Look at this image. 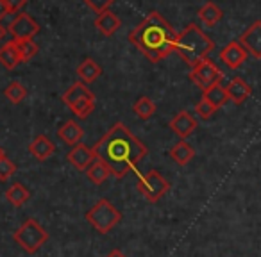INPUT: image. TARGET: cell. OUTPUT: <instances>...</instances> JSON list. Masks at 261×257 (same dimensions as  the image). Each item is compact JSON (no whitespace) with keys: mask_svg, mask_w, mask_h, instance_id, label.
<instances>
[{"mask_svg":"<svg viewBox=\"0 0 261 257\" xmlns=\"http://www.w3.org/2000/svg\"><path fill=\"white\" fill-rule=\"evenodd\" d=\"M91 149L95 157L104 161L116 179H123L129 172L136 170L149 154L145 143L136 138L122 122H116Z\"/></svg>","mask_w":261,"mask_h":257,"instance_id":"cell-1","label":"cell"},{"mask_svg":"<svg viewBox=\"0 0 261 257\" xmlns=\"http://www.w3.org/2000/svg\"><path fill=\"white\" fill-rule=\"evenodd\" d=\"M129 41L150 63H160L170 52L175 50L177 33L160 13L152 11L147 15V18L140 25L130 31Z\"/></svg>","mask_w":261,"mask_h":257,"instance_id":"cell-2","label":"cell"},{"mask_svg":"<svg viewBox=\"0 0 261 257\" xmlns=\"http://www.w3.org/2000/svg\"><path fill=\"white\" fill-rule=\"evenodd\" d=\"M215 48V43L202 29H199V25L190 23L182 33L177 34V41H175V50L185 63H188L190 66L199 65L200 61L207 59L210 52Z\"/></svg>","mask_w":261,"mask_h":257,"instance_id":"cell-3","label":"cell"},{"mask_svg":"<svg viewBox=\"0 0 261 257\" xmlns=\"http://www.w3.org/2000/svg\"><path fill=\"white\" fill-rule=\"evenodd\" d=\"M13 239L15 243H18L23 252L36 253L48 241V232L36 218H27L18 227V231L13 234Z\"/></svg>","mask_w":261,"mask_h":257,"instance_id":"cell-4","label":"cell"},{"mask_svg":"<svg viewBox=\"0 0 261 257\" xmlns=\"http://www.w3.org/2000/svg\"><path fill=\"white\" fill-rule=\"evenodd\" d=\"M63 104L70 107V111L79 120H86L95 109V95L84 82H75L63 93Z\"/></svg>","mask_w":261,"mask_h":257,"instance_id":"cell-5","label":"cell"},{"mask_svg":"<svg viewBox=\"0 0 261 257\" xmlns=\"http://www.w3.org/2000/svg\"><path fill=\"white\" fill-rule=\"evenodd\" d=\"M86 221L98 232V234H108L111 232L122 220V213L109 202L108 198H100L86 214Z\"/></svg>","mask_w":261,"mask_h":257,"instance_id":"cell-6","label":"cell"},{"mask_svg":"<svg viewBox=\"0 0 261 257\" xmlns=\"http://www.w3.org/2000/svg\"><path fill=\"white\" fill-rule=\"evenodd\" d=\"M138 191L149 200L150 204H156L161 200L170 189V182L163 177L158 170H149L147 174H138Z\"/></svg>","mask_w":261,"mask_h":257,"instance_id":"cell-7","label":"cell"},{"mask_svg":"<svg viewBox=\"0 0 261 257\" xmlns=\"http://www.w3.org/2000/svg\"><path fill=\"white\" fill-rule=\"evenodd\" d=\"M224 79V73L220 72L215 63H211L210 59H204L199 65H195L190 72V80L195 84L199 90L206 91L215 84H220V80Z\"/></svg>","mask_w":261,"mask_h":257,"instance_id":"cell-8","label":"cell"},{"mask_svg":"<svg viewBox=\"0 0 261 257\" xmlns=\"http://www.w3.org/2000/svg\"><path fill=\"white\" fill-rule=\"evenodd\" d=\"M8 29L15 41L33 40V38L40 33V25L36 23V20L27 15V13H18V16L9 23Z\"/></svg>","mask_w":261,"mask_h":257,"instance_id":"cell-9","label":"cell"},{"mask_svg":"<svg viewBox=\"0 0 261 257\" xmlns=\"http://www.w3.org/2000/svg\"><path fill=\"white\" fill-rule=\"evenodd\" d=\"M240 43L250 55L261 59V20L254 22L249 29H245V33L240 36Z\"/></svg>","mask_w":261,"mask_h":257,"instance_id":"cell-10","label":"cell"},{"mask_svg":"<svg viewBox=\"0 0 261 257\" xmlns=\"http://www.w3.org/2000/svg\"><path fill=\"white\" fill-rule=\"evenodd\" d=\"M247 55H249V52L242 47V43H240V41H231V43L225 45V47L222 48V52H220L222 63H224V65L227 66V68H231V70H238L240 66L245 63Z\"/></svg>","mask_w":261,"mask_h":257,"instance_id":"cell-11","label":"cell"},{"mask_svg":"<svg viewBox=\"0 0 261 257\" xmlns=\"http://www.w3.org/2000/svg\"><path fill=\"white\" fill-rule=\"evenodd\" d=\"M66 159H68V163L72 164V166H75L77 170L86 172L88 168H90V164L93 163L97 157H95L93 149L79 143V145H75L68 154H66Z\"/></svg>","mask_w":261,"mask_h":257,"instance_id":"cell-12","label":"cell"},{"mask_svg":"<svg viewBox=\"0 0 261 257\" xmlns=\"http://www.w3.org/2000/svg\"><path fill=\"white\" fill-rule=\"evenodd\" d=\"M170 129L179 136L181 139H186L188 136L193 134V131L197 129V120L190 115L188 111H181L172 118Z\"/></svg>","mask_w":261,"mask_h":257,"instance_id":"cell-13","label":"cell"},{"mask_svg":"<svg viewBox=\"0 0 261 257\" xmlns=\"http://www.w3.org/2000/svg\"><path fill=\"white\" fill-rule=\"evenodd\" d=\"M225 91H227L229 100L234 102V104H238V105L243 104V102L250 97V93H252L250 86L242 79V77H234V79L229 80V84L225 86Z\"/></svg>","mask_w":261,"mask_h":257,"instance_id":"cell-14","label":"cell"},{"mask_svg":"<svg viewBox=\"0 0 261 257\" xmlns=\"http://www.w3.org/2000/svg\"><path fill=\"white\" fill-rule=\"evenodd\" d=\"M29 152L36 157L38 161H47L52 154L56 152L54 143L50 141V138H47L45 134H40L33 139V143L29 145Z\"/></svg>","mask_w":261,"mask_h":257,"instance_id":"cell-15","label":"cell"},{"mask_svg":"<svg viewBox=\"0 0 261 257\" xmlns=\"http://www.w3.org/2000/svg\"><path fill=\"white\" fill-rule=\"evenodd\" d=\"M59 138L70 147H75L83 139V127L75 122V120H66L61 127H59Z\"/></svg>","mask_w":261,"mask_h":257,"instance_id":"cell-16","label":"cell"},{"mask_svg":"<svg viewBox=\"0 0 261 257\" xmlns=\"http://www.w3.org/2000/svg\"><path fill=\"white\" fill-rule=\"evenodd\" d=\"M120 25H122V22H120V18L111 9L100 13V15L97 16V20H95V27H97L104 36H113V34L120 29Z\"/></svg>","mask_w":261,"mask_h":257,"instance_id":"cell-17","label":"cell"},{"mask_svg":"<svg viewBox=\"0 0 261 257\" xmlns=\"http://www.w3.org/2000/svg\"><path fill=\"white\" fill-rule=\"evenodd\" d=\"M6 200H8L13 207H22L31 200V191L22 182H13V184L6 189Z\"/></svg>","mask_w":261,"mask_h":257,"instance_id":"cell-18","label":"cell"},{"mask_svg":"<svg viewBox=\"0 0 261 257\" xmlns=\"http://www.w3.org/2000/svg\"><path fill=\"white\" fill-rule=\"evenodd\" d=\"M100 75H102L100 65H97V63L90 58H86L79 66H77V77H79L81 82H84V84L95 82Z\"/></svg>","mask_w":261,"mask_h":257,"instance_id":"cell-19","label":"cell"},{"mask_svg":"<svg viewBox=\"0 0 261 257\" xmlns=\"http://www.w3.org/2000/svg\"><path fill=\"white\" fill-rule=\"evenodd\" d=\"M170 157L179 164V166H186L188 163H192V159L195 157V150L190 143H186L185 139H181L179 143H175L170 149Z\"/></svg>","mask_w":261,"mask_h":257,"instance_id":"cell-20","label":"cell"},{"mask_svg":"<svg viewBox=\"0 0 261 257\" xmlns=\"http://www.w3.org/2000/svg\"><path fill=\"white\" fill-rule=\"evenodd\" d=\"M22 63V58L18 54V48H16L15 40L6 43L4 47L0 48V65L8 70H15L16 66Z\"/></svg>","mask_w":261,"mask_h":257,"instance_id":"cell-21","label":"cell"},{"mask_svg":"<svg viewBox=\"0 0 261 257\" xmlns=\"http://www.w3.org/2000/svg\"><path fill=\"white\" fill-rule=\"evenodd\" d=\"M222 16H224V13H222V9L215 2H206L199 9V18L206 27H215L222 20Z\"/></svg>","mask_w":261,"mask_h":257,"instance_id":"cell-22","label":"cell"},{"mask_svg":"<svg viewBox=\"0 0 261 257\" xmlns=\"http://www.w3.org/2000/svg\"><path fill=\"white\" fill-rule=\"evenodd\" d=\"M86 175H88V179L93 182V184L100 186V184H104V182L109 179V175H111V170H109V166L104 163V161L95 159L93 163L90 164V168L86 170Z\"/></svg>","mask_w":261,"mask_h":257,"instance_id":"cell-23","label":"cell"},{"mask_svg":"<svg viewBox=\"0 0 261 257\" xmlns=\"http://www.w3.org/2000/svg\"><path fill=\"white\" fill-rule=\"evenodd\" d=\"M133 111L140 120H150L156 115V104L149 97H140L133 105Z\"/></svg>","mask_w":261,"mask_h":257,"instance_id":"cell-24","label":"cell"},{"mask_svg":"<svg viewBox=\"0 0 261 257\" xmlns=\"http://www.w3.org/2000/svg\"><path fill=\"white\" fill-rule=\"evenodd\" d=\"M202 98H206L207 102H211L217 109L222 107V105L229 100L227 91H225V88L222 86V84H215V86H211L210 90L202 91Z\"/></svg>","mask_w":261,"mask_h":257,"instance_id":"cell-25","label":"cell"},{"mask_svg":"<svg viewBox=\"0 0 261 257\" xmlns=\"http://www.w3.org/2000/svg\"><path fill=\"white\" fill-rule=\"evenodd\" d=\"M4 95L6 98H8L11 104H22L23 98L27 97V90L25 86H23L22 82H18V80H13V82H9L8 86H6L4 90Z\"/></svg>","mask_w":261,"mask_h":257,"instance_id":"cell-26","label":"cell"},{"mask_svg":"<svg viewBox=\"0 0 261 257\" xmlns=\"http://www.w3.org/2000/svg\"><path fill=\"white\" fill-rule=\"evenodd\" d=\"M16 48H18V54L22 58V63H27L38 54V45L33 40H18L15 41Z\"/></svg>","mask_w":261,"mask_h":257,"instance_id":"cell-27","label":"cell"},{"mask_svg":"<svg viewBox=\"0 0 261 257\" xmlns=\"http://www.w3.org/2000/svg\"><path fill=\"white\" fill-rule=\"evenodd\" d=\"M215 112H217V107L211 102H207L206 98H200L195 104V115H199L200 120H210Z\"/></svg>","mask_w":261,"mask_h":257,"instance_id":"cell-28","label":"cell"},{"mask_svg":"<svg viewBox=\"0 0 261 257\" xmlns=\"http://www.w3.org/2000/svg\"><path fill=\"white\" fill-rule=\"evenodd\" d=\"M16 174V164L8 156L0 159V182H8Z\"/></svg>","mask_w":261,"mask_h":257,"instance_id":"cell-29","label":"cell"},{"mask_svg":"<svg viewBox=\"0 0 261 257\" xmlns=\"http://www.w3.org/2000/svg\"><path fill=\"white\" fill-rule=\"evenodd\" d=\"M88 4V8L91 9V11H95L97 15H100V13L108 11L109 8H111V4L115 2V0H84Z\"/></svg>","mask_w":261,"mask_h":257,"instance_id":"cell-30","label":"cell"},{"mask_svg":"<svg viewBox=\"0 0 261 257\" xmlns=\"http://www.w3.org/2000/svg\"><path fill=\"white\" fill-rule=\"evenodd\" d=\"M25 4H27V0H6V6H8V9H9L11 15L13 13H18Z\"/></svg>","mask_w":261,"mask_h":257,"instance_id":"cell-31","label":"cell"},{"mask_svg":"<svg viewBox=\"0 0 261 257\" xmlns=\"http://www.w3.org/2000/svg\"><path fill=\"white\" fill-rule=\"evenodd\" d=\"M8 15H11V13H9L8 6H6V0H0V22H2Z\"/></svg>","mask_w":261,"mask_h":257,"instance_id":"cell-32","label":"cell"},{"mask_svg":"<svg viewBox=\"0 0 261 257\" xmlns=\"http://www.w3.org/2000/svg\"><path fill=\"white\" fill-rule=\"evenodd\" d=\"M106 257H127L125 253L122 252V250H118V248H115V250H111V252L108 253Z\"/></svg>","mask_w":261,"mask_h":257,"instance_id":"cell-33","label":"cell"},{"mask_svg":"<svg viewBox=\"0 0 261 257\" xmlns=\"http://www.w3.org/2000/svg\"><path fill=\"white\" fill-rule=\"evenodd\" d=\"M8 27H6L4 25V22H0V41H2V40H4V38H6V34H8Z\"/></svg>","mask_w":261,"mask_h":257,"instance_id":"cell-34","label":"cell"},{"mask_svg":"<svg viewBox=\"0 0 261 257\" xmlns=\"http://www.w3.org/2000/svg\"><path fill=\"white\" fill-rule=\"evenodd\" d=\"M2 157H6V152H4V149L0 147V159H2Z\"/></svg>","mask_w":261,"mask_h":257,"instance_id":"cell-35","label":"cell"}]
</instances>
